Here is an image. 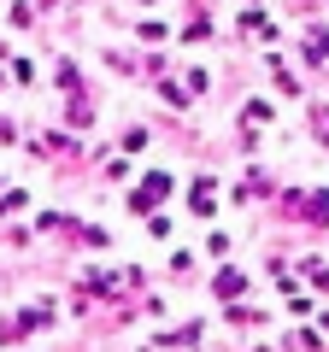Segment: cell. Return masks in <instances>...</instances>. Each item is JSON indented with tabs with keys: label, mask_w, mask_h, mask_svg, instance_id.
<instances>
[{
	"label": "cell",
	"mask_w": 329,
	"mask_h": 352,
	"mask_svg": "<svg viewBox=\"0 0 329 352\" xmlns=\"http://www.w3.org/2000/svg\"><path fill=\"white\" fill-rule=\"evenodd\" d=\"M164 188H171L164 176H147V182H141V194H136V206H141V212H147L153 200H164Z\"/></svg>",
	"instance_id": "cell-1"
}]
</instances>
